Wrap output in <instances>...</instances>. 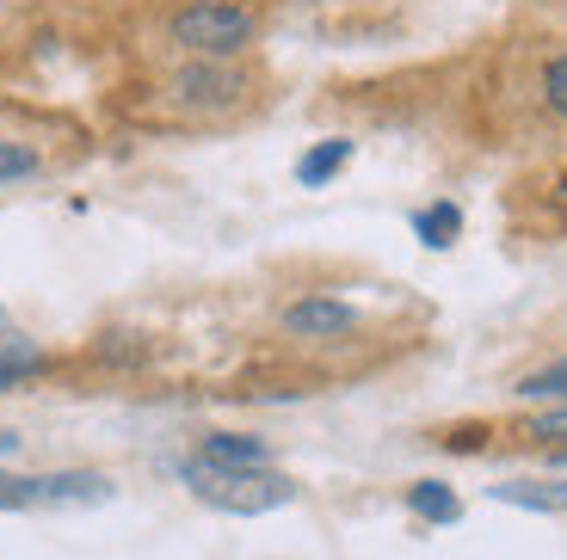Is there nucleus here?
Wrapping results in <instances>:
<instances>
[{
    "label": "nucleus",
    "mask_w": 567,
    "mask_h": 560,
    "mask_svg": "<svg viewBox=\"0 0 567 560\" xmlns=\"http://www.w3.org/2000/svg\"><path fill=\"white\" fill-rule=\"evenodd\" d=\"M494 499L499 505H525V511H567V487H561V480H499Z\"/></svg>",
    "instance_id": "1a4fd4ad"
},
{
    "label": "nucleus",
    "mask_w": 567,
    "mask_h": 560,
    "mask_svg": "<svg viewBox=\"0 0 567 560\" xmlns=\"http://www.w3.org/2000/svg\"><path fill=\"white\" fill-rule=\"evenodd\" d=\"M173 43H179L185 56L198 62H235L254 43L259 19L247 13V7H228V0H192V7H179L173 13Z\"/></svg>",
    "instance_id": "f03ea898"
},
{
    "label": "nucleus",
    "mask_w": 567,
    "mask_h": 560,
    "mask_svg": "<svg viewBox=\"0 0 567 560\" xmlns=\"http://www.w3.org/2000/svg\"><path fill=\"white\" fill-rule=\"evenodd\" d=\"M413 235L425 240V247H451L456 235H463V204H425V210H413Z\"/></svg>",
    "instance_id": "9d476101"
},
{
    "label": "nucleus",
    "mask_w": 567,
    "mask_h": 560,
    "mask_svg": "<svg viewBox=\"0 0 567 560\" xmlns=\"http://www.w3.org/2000/svg\"><path fill=\"white\" fill-rule=\"evenodd\" d=\"M518 394H525V401H555V406H561L567 401V357H561V364H549V370H530V376L518 382Z\"/></svg>",
    "instance_id": "9b49d317"
},
{
    "label": "nucleus",
    "mask_w": 567,
    "mask_h": 560,
    "mask_svg": "<svg viewBox=\"0 0 567 560\" xmlns=\"http://www.w3.org/2000/svg\"><path fill=\"white\" fill-rule=\"evenodd\" d=\"M525 437H530V444H561V449H567V401L549 406V413H530V419H525Z\"/></svg>",
    "instance_id": "4468645a"
},
{
    "label": "nucleus",
    "mask_w": 567,
    "mask_h": 560,
    "mask_svg": "<svg viewBox=\"0 0 567 560\" xmlns=\"http://www.w3.org/2000/svg\"><path fill=\"white\" fill-rule=\"evenodd\" d=\"M284 326L297 339H340L358 326V309L352 302H333V295H302V302L284 309Z\"/></svg>",
    "instance_id": "20e7f679"
},
{
    "label": "nucleus",
    "mask_w": 567,
    "mask_h": 560,
    "mask_svg": "<svg viewBox=\"0 0 567 560\" xmlns=\"http://www.w3.org/2000/svg\"><path fill=\"white\" fill-rule=\"evenodd\" d=\"M13 449H19V437H13V432H0V456H13Z\"/></svg>",
    "instance_id": "dca6fc26"
},
{
    "label": "nucleus",
    "mask_w": 567,
    "mask_h": 560,
    "mask_svg": "<svg viewBox=\"0 0 567 560\" xmlns=\"http://www.w3.org/2000/svg\"><path fill=\"white\" fill-rule=\"evenodd\" d=\"M43 160H38V148L31 142H7L0 136V185H19V179H31Z\"/></svg>",
    "instance_id": "f8f14e48"
},
{
    "label": "nucleus",
    "mask_w": 567,
    "mask_h": 560,
    "mask_svg": "<svg viewBox=\"0 0 567 560\" xmlns=\"http://www.w3.org/2000/svg\"><path fill=\"white\" fill-rule=\"evenodd\" d=\"M173 93H179V105L210 112V105H235V93H247V86L228 62H192V69L173 74Z\"/></svg>",
    "instance_id": "7ed1b4c3"
},
{
    "label": "nucleus",
    "mask_w": 567,
    "mask_h": 560,
    "mask_svg": "<svg viewBox=\"0 0 567 560\" xmlns=\"http://www.w3.org/2000/svg\"><path fill=\"white\" fill-rule=\"evenodd\" d=\"M198 463H210V468H271V444L266 437H247V432H210L198 444Z\"/></svg>",
    "instance_id": "39448f33"
},
{
    "label": "nucleus",
    "mask_w": 567,
    "mask_h": 560,
    "mask_svg": "<svg viewBox=\"0 0 567 560\" xmlns=\"http://www.w3.org/2000/svg\"><path fill=\"white\" fill-rule=\"evenodd\" d=\"M543 98H549L555 117H567V50L549 62V69H543Z\"/></svg>",
    "instance_id": "2eb2a0df"
},
{
    "label": "nucleus",
    "mask_w": 567,
    "mask_h": 560,
    "mask_svg": "<svg viewBox=\"0 0 567 560\" xmlns=\"http://www.w3.org/2000/svg\"><path fill=\"white\" fill-rule=\"evenodd\" d=\"M179 480L192 487V499L216 505L228 518H266V511L297 499V480L278 475V468H210V463H198V456H185Z\"/></svg>",
    "instance_id": "f257e3e1"
},
{
    "label": "nucleus",
    "mask_w": 567,
    "mask_h": 560,
    "mask_svg": "<svg viewBox=\"0 0 567 560\" xmlns=\"http://www.w3.org/2000/svg\"><path fill=\"white\" fill-rule=\"evenodd\" d=\"M408 511L420 523H456V518H463V499H456L444 480H413V487H408Z\"/></svg>",
    "instance_id": "0eeeda50"
},
{
    "label": "nucleus",
    "mask_w": 567,
    "mask_h": 560,
    "mask_svg": "<svg viewBox=\"0 0 567 560\" xmlns=\"http://www.w3.org/2000/svg\"><path fill=\"white\" fill-rule=\"evenodd\" d=\"M43 505V475H0V511H31Z\"/></svg>",
    "instance_id": "ddd939ff"
},
{
    "label": "nucleus",
    "mask_w": 567,
    "mask_h": 560,
    "mask_svg": "<svg viewBox=\"0 0 567 560\" xmlns=\"http://www.w3.org/2000/svg\"><path fill=\"white\" fill-rule=\"evenodd\" d=\"M13 333V314H7V302H0V339Z\"/></svg>",
    "instance_id": "f3484780"
},
{
    "label": "nucleus",
    "mask_w": 567,
    "mask_h": 560,
    "mask_svg": "<svg viewBox=\"0 0 567 560\" xmlns=\"http://www.w3.org/2000/svg\"><path fill=\"white\" fill-rule=\"evenodd\" d=\"M555 475H567V449H555Z\"/></svg>",
    "instance_id": "a211bd4d"
},
{
    "label": "nucleus",
    "mask_w": 567,
    "mask_h": 560,
    "mask_svg": "<svg viewBox=\"0 0 567 560\" xmlns=\"http://www.w3.org/2000/svg\"><path fill=\"white\" fill-rule=\"evenodd\" d=\"M43 370H50V351L43 345H31V339H19V333L0 339V394L31 382V376H43Z\"/></svg>",
    "instance_id": "423d86ee"
},
{
    "label": "nucleus",
    "mask_w": 567,
    "mask_h": 560,
    "mask_svg": "<svg viewBox=\"0 0 567 560\" xmlns=\"http://www.w3.org/2000/svg\"><path fill=\"white\" fill-rule=\"evenodd\" d=\"M346 160H352V136H327V142H315L309 155L297 160V185H327L333 173H346Z\"/></svg>",
    "instance_id": "6e6552de"
}]
</instances>
